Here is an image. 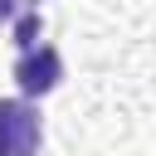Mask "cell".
Returning <instances> with one entry per match:
<instances>
[{
    "label": "cell",
    "instance_id": "cell-3",
    "mask_svg": "<svg viewBox=\"0 0 156 156\" xmlns=\"http://www.w3.org/2000/svg\"><path fill=\"white\" fill-rule=\"evenodd\" d=\"M10 29H15V49H20V54H24V49H34V44H44V10L20 15Z\"/></svg>",
    "mask_w": 156,
    "mask_h": 156
},
{
    "label": "cell",
    "instance_id": "cell-4",
    "mask_svg": "<svg viewBox=\"0 0 156 156\" xmlns=\"http://www.w3.org/2000/svg\"><path fill=\"white\" fill-rule=\"evenodd\" d=\"M29 10H39V0H0V29H10L20 15H29Z\"/></svg>",
    "mask_w": 156,
    "mask_h": 156
},
{
    "label": "cell",
    "instance_id": "cell-2",
    "mask_svg": "<svg viewBox=\"0 0 156 156\" xmlns=\"http://www.w3.org/2000/svg\"><path fill=\"white\" fill-rule=\"evenodd\" d=\"M58 83H63V54H58L49 39L34 44V49H24V54H15V88H20V98L39 102V98H49Z\"/></svg>",
    "mask_w": 156,
    "mask_h": 156
},
{
    "label": "cell",
    "instance_id": "cell-1",
    "mask_svg": "<svg viewBox=\"0 0 156 156\" xmlns=\"http://www.w3.org/2000/svg\"><path fill=\"white\" fill-rule=\"evenodd\" d=\"M44 117L29 98H0V156H39Z\"/></svg>",
    "mask_w": 156,
    "mask_h": 156
}]
</instances>
